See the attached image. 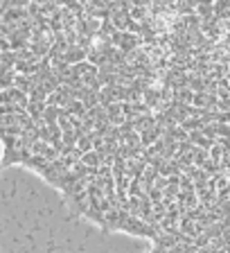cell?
<instances>
[{
    "label": "cell",
    "instance_id": "7a4b0ae2",
    "mask_svg": "<svg viewBox=\"0 0 230 253\" xmlns=\"http://www.w3.org/2000/svg\"><path fill=\"white\" fill-rule=\"evenodd\" d=\"M153 253H205V247L199 240H190V242L156 244V251Z\"/></svg>",
    "mask_w": 230,
    "mask_h": 253
},
{
    "label": "cell",
    "instance_id": "6da1fadb",
    "mask_svg": "<svg viewBox=\"0 0 230 253\" xmlns=\"http://www.w3.org/2000/svg\"><path fill=\"white\" fill-rule=\"evenodd\" d=\"M152 11L0 30V172H37L95 224L172 244L230 201V0Z\"/></svg>",
    "mask_w": 230,
    "mask_h": 253
}]
</instances>
